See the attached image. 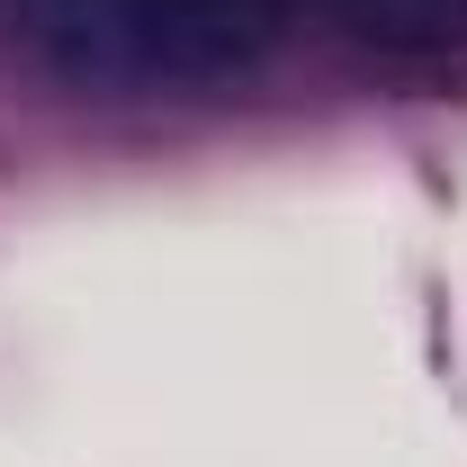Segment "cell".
Masks as SVG:
<instances>
[{
	"instance_id": "1",
	"label": "cell",
	"mask_w": 467,
	"mask_h": 467,
	"mask_svg": "<svg viewBox=\"0 0 467 467\" xmlns=\"http://www.w3.org/2000/svg\"><path fill=\"white\" fill-rule=\"evenodd\" d=\"M36 27L81 81H234L279 46V0H36Z\"/></svg>"
}]
</instances>
